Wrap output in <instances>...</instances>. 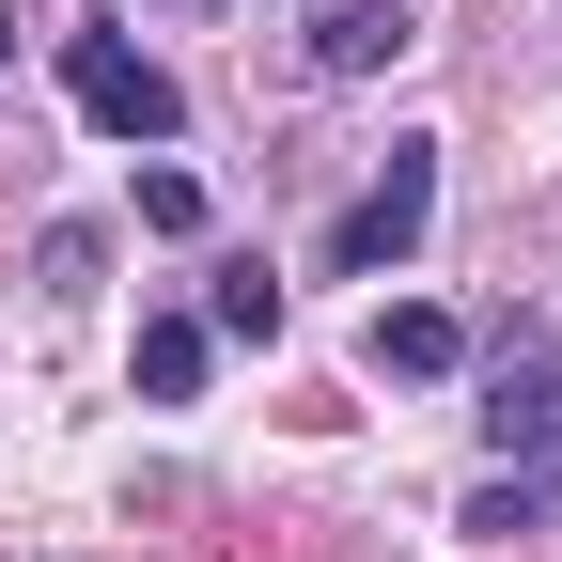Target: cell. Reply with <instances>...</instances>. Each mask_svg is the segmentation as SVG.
Listing matches in <instances>:
<instances>
[{"label": "cell", "instance_id": "8992f818", "mask_svg": "<svg viewBox=\"0 0 562 562\" xmlns=\"http://www.w3.org/2000/svg\"><path fill=\"white\" fill-rule=\"evenodd\" d=\"M203 360H220V344H203V313H157V328H140V406H188Z\"/></svg>", "mask_w": 562, "mask_h": 562}, {"label": "cell", "instance_id": "9c48e42d", "mask_svg": "<svg viewBox=\"0 0 562 562\" xmlns=\"http://www.w3.org/2000/svg\"><path fill=\"white\" fill-rule=\"evenodd\" d=\"M32 266H47V297H79V281L110 266V235H94V220H47V250H32Z\"/></svg>", "mask_w": 562, "mask_h": 562}, {"label": "cell", "instance_id": "52a82bcc", "mask_svg": "<svg viewBox=\"0 0 562 562\" xmlns=\"http://www.w3.org/2000/svg\"><path fill=\"white\" fill-rule=\"evenodd\" d=\"M203 344H281V281H266V266H220V297H203Z\"/></svg>", "mask_w": 562, "mask_h": 562}, {"label": "cell", "instance_id": "6da1fadb", "mask_svg": "<svg viewBox=\"0 0 562 562\" xmlns=\"http://www.w3.org/2000/svg\"><path fill=\"white\" fill-rule=\"evenodd\" d=\"M63 94H79V125H94V140H125V157H172V140H188L172 63H140L125 32H63Z\"/></svg>", "mask_w": 562, "mask_h": 562}, {"label": "cell", "instance_id": "8fae6325", "mask_svg": "<svg viewBox=\"0 0 562 562\" xmlns=\"http://www.w3.org/2000/svg\"><path fill=\"white\" fill-rule=\"evenodd\" d=\"M0 79H16V16H0Z\"/></svg>", "mask_w": 562, "mask_h": 562}, {"label": "cell", "instance_id": "5b68a950", "mask_svg": "<svg viewBox=\"0 0 562 562\" xmlns=\"http://www.w3.org/2000/svg\"><path fill=\"white\" fill-rule=\"evenodd\" d=\"M406 47H422L406 0H328V16H313V79H391Z\"/></svg>", "mask_w": 562, "mask_h": 562}, {"label": "cell", "instance_id": "277c9868", "mask_svg": "<svg viewBox=\"0 0 562 562\" xmlns=\"http://www.w3.org/2000/svg\"><path fill=\"white\" fill-rule=\"evenodd\" d=\"M360 360H375V375H406V391H438V375L469 360V313H453V297H391V313L360 328Z\"/></svg>", "mask_w": 562, "mask_h": 562}, {"label": "cell", "instance_id": "30bf717a", "mask_svg": "<svg viewBox=\"0 0 562 562\" xmlns=\"http://www.w3.org/2000/svg\"><path fill=\"white\" fill-rule=\"evenodd\" d=\"M140 220H157V235H203V172L157 157V172H140Z\"/></svg>", "mask_w": 562, "mask_h": 562}, {"label": "cell", "instance_id": "7a4b0ae2", "mask_svg": "<svg viewBox=\"0 0 562 562\" xmlns=\"http://www.w3.org/2000/svg\"><path fill=\"white\" fill-rule=\"evenodd\" d=\"M422 220H438V140H391L375 188L328 220V266H344V281H375V266H406V250H422Z\"/></svg>", "mask_w": 562, "mask_h": 562}, {"label": "cell", "instance_id": "ba28073f", "mask_svg": "<svg viewBox=\"0 0 562 562\" xmlns=\"http://www.w3.org/2000/svg\"><path fill=\"white\" fill-rule=\"evenodd\" d=\"M547 516H562V484H531V469H516V484H469V531H484V547H516V531H547Z\"/></svg>", "mask_w": 562, "mask_h": 562}, {"label": "cell", "instance_id": "3957f363", "mask_svg": "<svg viewBox=\"0 0 562 562\" xmlns=\"http://www.w3.org/2000/svg\"><path fill=\"white\" fill-rule=\"evenodd\" d=\"M484 438L531 453V484H562V375H547V344H531V328L501 344V375H484Z\"/></svg>", "mask_w": 562, "mask_h": 562}]
</instances>
